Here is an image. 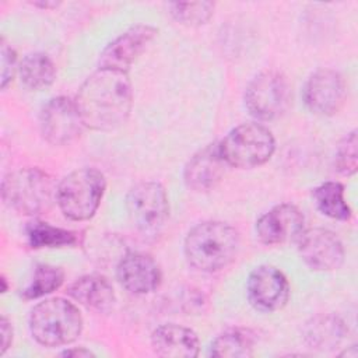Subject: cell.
<instances>
[{
  "instance_id": "cell-28",
  "label": "cell",
  "mask_w": 358,
  "mask_h": 358,
  "mask_svg": "<svg viewBox=\"0 0 358 358\" xmlns=\"http://www.w3.org/2000/svg\"><path fill=\"white\" fill-rule=\"evenodd\" d=\"M0 334H1L0 355H3L7 351V348L11 345V341H13V326L6 316H3L0 320Z\"/></svg>"
},
{
  "instance_id": "cell-30",
  "label": "cell",
  "mask_w": 358,
  "mask_h": 358,
  "mask_svg": "<svg viewBox=\"0 0 358 358\" xmlns=\"http://www.w3.org/2000/svg\"><path fill=\"white\" fill-rule=\"evenodd\" d=\"M32 4H34L35 7H41V8L48 10V8H56L60 3H59V1H34Z\"/></svg>"
},
{
  "instance_id": "cell-6",
  "label": "cell",
  "mask_w": 358,
  "mask_h": 358,
  "mask_svg": "<svg viewBox=\"0 0 358 358\" xmlns=\"http://www.w3.org/2000/svg\"><path fill=\"white\" fill-rule=\"evenodd\" d=\"M218 151L227 166L252 169L266 164L275 151L271 131L260 123H242L218 141Z\"/></svg>"
},
{
  "instance_id": "cell-9",
  "label": "cell",
  "mask_w": 358,
  "mask_h": 358,
  "mask_svg": "<svg viewBox=\"0 0 358 358\" xmlns=\"http://www.w3.org/2000/svg\"><path fill=\"white\" fill-rule=\"evenodd\" d=\"M39 126L43 138L53 145L73 143L84 129L74 99L63 95L49 99L42 106Z\"/></svg>"
},
{
  "instance_id": "cell-11",
  "label": "cell",
  "mask_w": 358,
  "mask_h": 358,
  "mask_svg": "<svg viewBox=\"0 0 358 358\" xmlns=\"http://www.w3.org/2000/svg\"><path fill=\"white\" fill-rule=\"evenodd\" d=\"M246 295L256 310L275 312L282 309L289 299V282L277 267L262 264L250 271L246 280Z\"/></svg>"
},
{
  "instance_id": "cell-1",
  "label": "cell",
  "mask_w": 358,
  "mask_h": 358,
  "mask_svg": "<svg viewBox=\"0 0 358 358\" xmlns=\"http://www.w3.org/2000/svg\"><path fill=\"white\" fill-rule=\"evenodd\" d=\"M84 127L110 131L122 126L133 106L131 81L126 71L96 69L80 85L74 98Z\"/></svg>"
},
{
  "instance_id": "cell-29",
  "label": "cell",
  "mask_w": 358,
  "mask_h": 358,
  "mask_svg": "<svg viewBox=\"0 0 358 358\" xmlns=\"http://www.w3.org/2000/svg\"><path fill=\"white\" fill-rule=\"evenodd\" d=\"M62 355H63V357H92L94 354H92L90 350H87V348H84V347H80V348H69V350H64V351L62 352Z\"/></svg>"
},
{
  "instance_id": "cell-31",
  "label": "cell",
  "mask_w": 358,
  "mask_h": 358,
  "mask_svg": "<svg viewBox=\"0 0 358 358\" xmlns=\"http://www.w3.org/2000/svg\"><path fill=\"white\" fill-rule=\"evenodd\" d=\"M0 281H1V292H6L7 291V280H6V277L1 275Z\"/></svg>"
},
{
  "instance_id": "cell-27",
  "label": "cell",
  "mask_w": 358,
  "mask_h": 358,
  "mask_svg": "<svg viewBox=\"0 0 358 358\" xmlns=\"http://www.w3.org/2000/svg\"><path fill=\"white\" fill-rule=\"evenodd\" d=\"M0 48H1V90H6L7 85L13 81L15 71L18 69L17 53L11 48V45L6 42L4 38H1Z\"/></svg>"
},
{
  "instance_id": "cell-16",
  "label": "cell",
  "mask_w": 358,
  "mask_h": 358,
  "mask_svg": "<svg viewBox=\"0 0 358 358\" xmlns=\"http://www.w3.org/2000/svg\"><path fill=\"white\" fill-rule=\"evenodd\" d=\"M225 168L227 164L220 155L218 143H211L192 155L185 165V185L193 192H207L221 182Z\"/></svg>"
},
{
  "instance_id": "cell-10",
  "label": "cell",
  "mask_w": 358,
  "mask_h": 358,
  "mask_svg": "<svg viewBox=\"0 0 358 358\" xmlns=\"http://www.w3.org/2000/svg\"><path fill=\"white\" fill-rule=\"evenodd\" d=\"M295 241L301 259L310 270L331 271L344 263V246L338 236L329 229H303Z\"/></svg>"
},
{
  "instance_id": "cell-18",
  "label": "cell",
  "mask_w": 358,
  "mask_h": 358,
  "mask_svg": "<svg viewBox=\"0 0 358 358\" xmlns=\"http://www.w3.org/2000/svg\"><path fill=\"white\" fill-rule=\"evenodd\" d=\"M67 294L76 302L96 313H108L116 302L112 284L101 274H85L77 278L67 288Z\"/></svg>"
},
{
  "instance_id": "cell-7",
  "label": "cell",
  "mask_w": 358,
  "mask_h": 358,
  "mask_svg": "<svg viewBox=\"0 0 358 358\" xmlns=\"http://www.w3.org/2000/svg\"><path fill=\"white\" fill-rule=\"evenodd\" d=\"M243 103L249 115L268 122L285 113L291 103L288 80L278 71H263L246 87Z\"/></svg>"
},
{
  "instance_id": "cell-14",
  "label": "cell",
  "mask_w": 358,
  "mask_h": 358,
  "mask_svg": "<svg viewBox=\"0 0 358 358\" xmlns=\"http://www.w3.org/2000/svg\"><path fill=\"white\" fill-rule=\"evenodd\" d=\"M301 210L289 203L274 206L256 221V235L264 245H281L295 241L303 231Z\"/></svg>"
},
{
  "instance_id": "cell-24",
  "label": "cell",
  "mask_w": 358,
  "mask_h": 358,
  "mask_svg": "<svg viewBox=\"0 0 358 358\" xmlns=\"http://www.w3.org/2000/svg\"><path fill=\"white\" fill-rule=\"evenodd\" d=\"M64 281V271L52 264H38L34 270L29 284L22 289L21 296L25 301L38 299L59 289Z\"/></svg>"
},
{
  "instance_id": "cell-3",
  "label": "cell",
  "mask_w": 358,
  "mask_h": 358,
  "mask_svg": "<svg viewBox=\"0 0 358 358\" xmlns=\"http://www.w3.org/2000/svg\"><path fill=\"white\" fill-rule=\"evenodd\" d=\"M32 338L43 347H62L76 341L83 331L78 308L64 298H48L36 303L28 317Z\"/></svg>"
},
{
  "instance_id": "cell-21",
  "label": "cell",
  "mask_w": 358,
  "mask_h": 358,
  "mask_svg": "<svg viewBox=\"0 0 358 358\" xmlns=\"http://www.w3.org/2000/svg\"><path fill=\"white\" fill-rule=\"evenodd\" d=\"M256 344V334L249 329H231L218 334L210 344L208 354L221 358L252 357Z\"/></svg>"
},
{
  "instance_id": "cell-17",
  "label": "cell",
  "mask_w": 358,
  "mask_h": 358,
  "mask_svg": "<svg viewBox=\"0 0 358 358\" xmlns=\"http://www.w3.org/2000/svg\"><path fill=\"white\" fill-rule=\"evenodd\" d=\"M151 347L157 355L173 358H193L199 355L197 334L185 326L166 323L158 326L151 334Z\"/></svg>"
},
{
  "instance_id": "cell-23",
  "label": "cell",
  "mask_w": 358,
  "mask_h": 358,
  "mask_svg": "<svg viewBox=\"0 0 358 358\" xmlns=\"http://www.w3.org/2000/svg\"><path fill=\"white\" fill-rule=\"evenodd\" d=\"M25 235L28 243L34 249L41 248H62L73 246L77 243V232L53 227L43 221H32L25 227Z\"/></svg>"
},
{
  "instance_id": "cell-13",
  "label": "cell",
  "mask_w": 358,
  "mask_h": 358,
  "mask_svg": "<svg viewBox=\"0 0 358 358\" xmlns=\"http://www.w3.org/2000/svg\"><path fill=\"white\" fill-rule=\"evenodd\" d=\"M158 29L148 24H136L105 46L98 59V69L129 71L130 66L148 48Z\"/></svg>"
},
{
  "instance_id": "cell-8",
  "label": "cell",
  "mask_w": 358,
  "mask_h": 358,
  "mask_svg": "<svg viewBox=\"0 0 358 358\" xmlns=\"http://www.w3.org/2000/svg\"><path fill=\"white\" fill-rule=\"evenodd\" d=\"M126 208L133 225L145 235L157 234L169 215L164 186L158 182H140L126 196Z\"/></svg>"
},
{
  "instance_id": "cell-4",
  "label": "cell",
  "mask_w": 358,
  "mask_h": 358,
  "mask_svg": "<svg viewBox=\"0 0 358 358\" xmlns=\"http://www.w3.org/2000/svg\"><path fill=\"white\" fill-rule=\"evenodd\" d=\"M1 199L14 211L39 215L56 200V186L49 173L39 168H20L1 180Z\"/></svg>"
},
{
  "instance_id": "cell-2",
  "label": "cell",
  "mask_w": 358,
  "mask_h": 358,
  "mask_svg": "<svg viewBox=\"0 0 358 358\" xmlns=\"http://www.w3.org/2000/svg\"><path fill=\"white\" fill-rule=\"evenodd\" d=\"M238 250V231L222 221H204L194 225L183 243L186 262L203 273L225 268L235 260Z\"/></svg>"
},
{
  "instance_id": "cell-19",
  "label": "cell",
  "mask_w": 358,
  "mask_h": 358,
  "mask_svg": "<svg viewBox=\"0 0 358 358\" xmlns=\"http://www.w3.org/2000/svg\"><path fill=\"white\" fill-rule=\"evenodd\" d=\"M345 324L336 315H316L310 317L303 329L302 337L309 348L329 351L336 348L344 338Z\"/></svg>"
},
{
  "instance_id": "cell-20",
  "label": "cell",
  "mask_w": 358,
  "mask_h": 358,
  "mask_svg": "<svg viewBox=\"0 0 358 358\" xmlns=\"http://www.w3.org/2000/svg\"><path fill=\"white\" fill-rule=\"evenodd\" d=\"M21 83L31 91L48 90L56 78V67L50 57L41 52L27 55L20 66Z\"/></svg>"
},
{
  "instance_id": "cell-12",
  "label": "cell",
  "mask_w": 358,
  "mask_h": 358,
  "mask_svg": "<svg viewBox=\"0 0 358 358\" xmlns=\"http://www.w3.org/2000/svg\"><path fill=\"white\" fill-rule=\"evenodd\" d=\"M302 95L306 108L312 113L331 116L344 105L347 96L345 80L333 69H319L306 80Z\"/></svg>"
},
{
  "instance_id": "cell-26",
  "label": "cell",
  "mask_w": 358,
  "mask_h": 358,
  "mask_svg": "<svg viewBox=\"0 0 358 358\" xmlns=\"http://www.w3.org/2000/svg\"><path fill=\"white\" fill-rule=\"evenodd\" d=\"M357 145H358L357 130H352L343 137V140L338 143L336 148L334 165H336V169L344 176H351L357 172V168H358Z\"/></svg>"
},
{
  "instance_id": "cell-5",
  "label": "cell",
  "mask_w": 358,
  "mask_h": 358,
  "mask_svg": "<svg viewBox=\"0 0 358 358\" xmlns=\"http://www.w3.org/2000/svg\"><path fill=\"white\" fill-rule=\"evenodd\" d=\"M106 189V179L96 168H80L66 175L56 186V203L71 221L92 218Z\"/></svg>"
},
{
  "instance_id": "cell-25",
  "label": "cell",
  "mask_w": 358,
  "mask_h": 358,
  "mask_svg": "<svg viewBox=\"0 0 358 358\" xmlns=\"http://www.w3.org/2000/svg\"><path fill=\"white\" fill-rule=\"evenodd\" d=\"M169 14L175 21L186 27L204 25L214 14L213 1H175L168 4Z\"/></svg>"
},
{
  "instance_id": "cell-22",
  "label": "cell",
  "mask_w": 358,
  "mask_h": 358,
  "mask_svg": "<svg viewBox=\"0 0 358 358\" xmlns=\"http://www.w3.org/2000/svg\"><path fill=\"white\" fill-rule=\"evenodd\" d=\"M312 196L323 215L338 221L351 218V208L344 200V186L340 182H324L312 190Z\"/></svg>"
},
{
  "instance_id": "cell-15",
  "label": "cell",
  "mask_w": 358,
  "mask_h": 358,
  "mask_svg": "<svg viewBox=\"0 0 358 358\" xmlns=\"http://www.w3.org/2000/svg\"><path fill=\"white\" fill-rule=\"evenodd\" d=\"M116 277L126 291L136 295L155 291L162 280L158 263L143 252H127L116 266Z\"/></svg>"
}]
</instances>
